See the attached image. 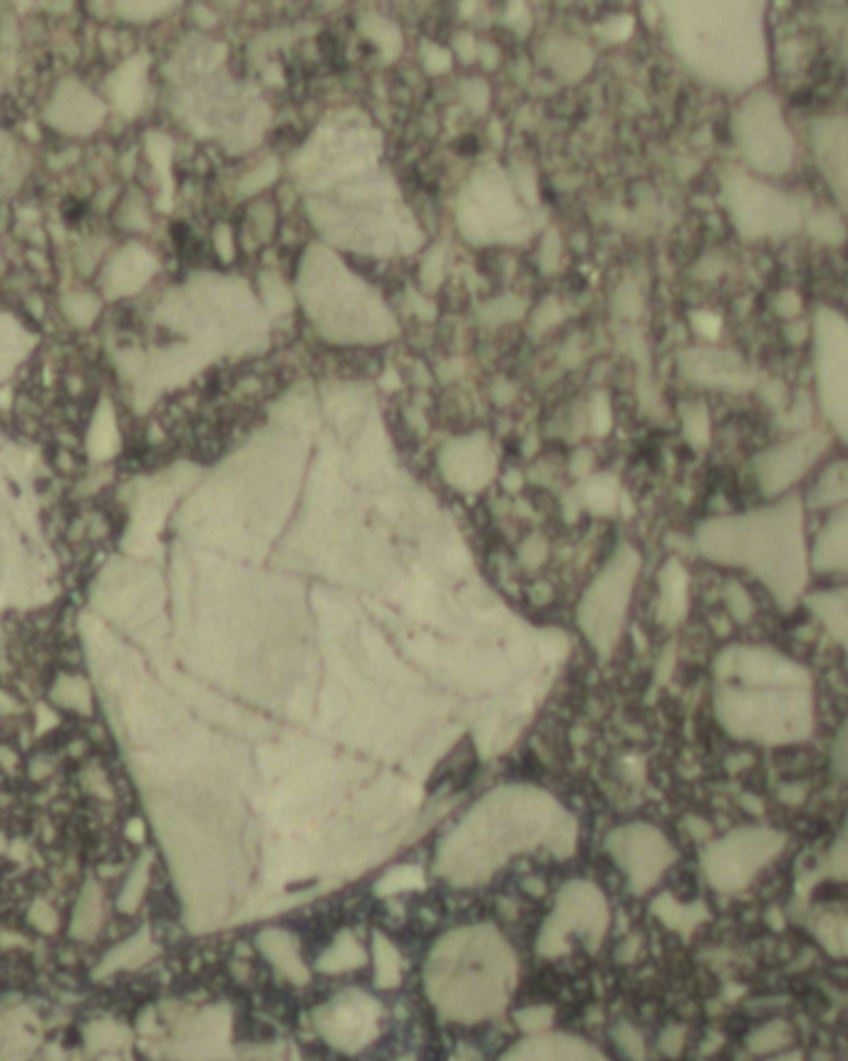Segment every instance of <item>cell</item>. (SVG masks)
I'll return each mask as SVG.
<instances>
[{"label": "cell", "mask_w": 848, "mask_h": 1061, "mask_svg": "<svg viewBox=\"0 0 848 1061\" xmlns=\"http://www.w3.org/2000/svg\"><path fill=\"white\" fill-rule=\"evenodd\" d=\"M149 868H152V853H144V856L134 863L127 881H124L122 885L120 900H117V908H120L122 913L129 915L139 908V903H142V898H144V890H147V883H149Z\"/></svg>", "instance_id": "603a6c76"}, {"label": "cell", "mask_w": 848, "mask_h": 1061, "mask_svg": "<svg viewBox=\"0 0 848 1061\" xmlns=\"http://www.w3.org/2000/svg\"><path fill=\"white\" fill-rule=\"evenodd\" d=\"M680 53L697 75L725 90H752L767 75L764 10L757 3H707L675 10Z\"/></svg>", "instance_id": "3957f363"}, {"label": "cell", "mask_w": 848, "mask_h": 1061, "mask_svg": "<svg viewBox=\"0 0 848 1061\" xmlns=\"http://www.w3.org/2000/svg\"><path fill=\"white\" fill-rule=\"evenodd\" d=\"M50 702L65 712H75L80 717H92L95 712V692L82 675H60L50 687Z\"/></svg>", "instance_id": "ffe728a7"}, {"label": "cell", "mask_w": 848, "mask_h": 1061, "mask_svg": "<svg viewBox=\"0 0 848 1061\" xmlns=\"http://www.w3.org/2000/svg\"><path fill=\"white\" fill-rule=\"evenodd\" d=\"M809 566L816 573H848V504L831 511L811 548Z\"/></svg>", "instance_id": "4fadbf2b"}, {"label": "cell", "mask_w": 848, "mask_h": 1061, "mask_svg": "<svg viewBox=\"0 0 848 1061\" xmlns=\"http://www.w3.org/2000/svg\"><path fill=\"white\" fill-rule=\"evenodd\" d=\"M767 1061H804V1059H801V1054L794 1052V1054H777V1057H772Z\"/></svg>", "instance_id": "d590c367"}, {"label": "cell", "mask_w": 848, "mask_h": 1061, "mask_svg": "<svg viewBox=\"0 0 848 1061\" xmlns=\"http://www.w3.org/2000/svg\"><path fill=\"white\" fill-rule=\"evenodd\" d=\"M787 846V836L777 828L742 826L717 838L702 853V873L720 893L747 888L759 871L769 866Z\"/></svg>", "instance_id": "8992f818"}, {"label": "cell", "mask_w": 848, "mask_h": 1061, "mask_svg": "<svg viewBox=\"0 0 848 1061\" xmlns=\"http://www.w3.org/2000/svg\"><path fill=\"white\" fill-rule=\"evenodd\" d=\"M826 447H829V434L821 429H806V432L794 434L787 442L759 454L754 462V472H757V481L764 494H784L824 457Z\"/></svg>", "instance_id": "30bf717a"}, {"label": "cell", "mask_w": 848, "mask_h": 1061, "mask_svg": "<svg viewBox=\"0 0 848 1061\" xmlns=\"http://www.w3.org/2000/svg\"><path fill=\"white\" fill-rule=\"evenodd\" d=\"M640 556L630 546H623L603 566L596 581L586 590L578 608V623L583 635L601 655H608L618 645L625 625L635 581H638Z\"/></svg>", "instance_id": "277c9868"}, {"label": "cell", "mask_w": 848, "mask_h": 1061, "mask_svg": "<svg viewBox=\"0 0 848 1061\" xmlns=\"http://www.w3.org/2000/svg\"><path fill=\"white\" fill-rule=\"evenodd\" d=\"M102 1061H115V1059H112V1057H110V1059H102Z\"/></svg>", "instance_id": "74e56055"}, {"label": "cell", "mask_w": 848, "mask_h": 1061, "mask_svg": "<svg viewBox=\"0 0 848 1061\" xmlns=\"http://www.w3.org/2000/svg\"><path fill=\"white\" fill-rule=\"evenodd\" d=\"M377 967H380V972H377V980H380V985H395L397 982V965H395V955H392L390 945L387 943H377Z\"/></svg>", "instance_id": "1f68e13d"}, {"label": "cell", "mask_w": 848, "mask_h": 1061, "mask_svg": "<svg viewBox=\"0 0 848 1061\" xmlns=\"http://www.w3.org/2000/svg\"><path fill=\"white\" fill-rule=\"evenodd\" d=\"M105 908H102V888L97 881H87L77 895L75 910H72L70 935L75 940H92L102 928Z\"/></svg>", "instance_id": "e0dca14e"}, {"label": "cell", "mask_w": 848, "mask_h": 1061, "mask_svg": "<svg viewBox=\"0 0 848 1061\" xmlns=\"http://www.w3.org/2000/svg\"><path fill=\"white\" fill-rule=\"evenodd\" d=\"M844 504H848V462H834L811 486L809 506L834 511Z\"/></svg>", "instance_id": "44dd1931"}, {"label": "cell", "mask_w": 848, "mask_h": 1061, "mask_svg": "<svg viewBox=\"0 0 848 1061\" xmlns=\"http://www.w3.org/2000/svg\"><path fill=\"white\" fill-rule=\"evenodd\" d=\"M687 372H690L692 380H700L705 382V385L727 387V390H742L749 382L744 365H739V362L729 355L692 357Z\"/></svg>", "instance_id": "2e32d148"}, {"label": "cell", "mask_w": 848, "mask_h": 1061, "mask_svg": "<svg viewBox=\"0 0 848 1061\" xmlns=\"http://www.w3.org/2000/svg\"><path fill=\"white\" fill-rule=\"evenodd\" d=\"M695 546L707 561L752 573L789 610L809 581V546L799 496L700 524Z\"/></svg>", "instance_id": "7a4b0ae2"}, {"label": "cell", "mask_w": 848, "mask_h": 1061, "mask_svg": "<svg viewBox=\"0 0 848 1061\" xmlns=\"http://www.w3.org/2000/svg\"><path fill=\"white\" fill-rule=\"evenodd\" d=\"M127 1037H129L127 1029L117 1027L115 1022H107V1019H102V1022H92L85 1032L87 1049H90V1054L102 1052V1049H107V1047H117V1044H124L127 1042Z\"/></svg>", "instance_id": "d4e9b609"}, {"label": "cell", "mask_w": 848, "mask_h": 1061, "mask_svg": "<svg viewBox=\"0 0 848 1061\" xmlns=\"http://www.w3.org/2000/svg\"><path fill=\"white\" fill-rule=\"evenodd\" d=\"M608 851L623 868L635 893H643L658 883V878L675 861V848L670 846V841L658 828L648 824H630L610 833Z\"/></svg>", "instance_id": "9c48e42d"}, {"label": "cell", "mask_w": 848, "mask_h": 1061, "mask_svg": "<svg viewBox=\"0 0 848 1061\" xmlns=\"http://www.w3.org/2000/svg\"><path fill=\"white\" fill-rule=\"evenodd\" d=\"M732 137L752 172L779 174L794 164V137L782 107L767 90H752L732 119Z\"/></svg>", "instance_id": "5b68a950"}, {"label": "cell", "mask_w": 848, "mask_h": 1061, "mask_svg": "<svg viewBox=\"0 0 848 1061\" xmlns=\"http://www.w3.org/2000/svg\"><path fill=\"white\" fill-rule=\"evenodd\" d=\"M5 851H8V838H5V833L0 831V856H3Z\"/></svg>", "instance_id": "8d00e7d4"}, {"label": "cell", "mask_w": 848, "mask_h": 1061, "mask_svg": "<svg viewBox=\"0 0 848 1061\" xmlns=\"http://www.w3.org/2000/svg\"><path fill=\"white\" fill-rule=\"evenodd\" d=\"M816 392L831 429L848 444V318L821 308L814 318Z\"/></svg>", "instance_id": "52a82bcc"}, {"label": "cell", "mask_w": 848, "mask_h": 1061, "mask_svg": "<svg viewBox=\"0 0 848 1061\" xmlns=\"http://www.w3.org/2000/svg\"><path fill=\"white\" fill-rule=\"evenodd\" d=\"M826 873H829L831 878H846L848 881V819L844 831H841L834 848H831L829 861H826Z\"/></svg>", "instance_id": "83f0119b"}, {"label": "cell", "mask_w": 848, "mask_h": 1061, "mask_svg": "<svg viewBox=\"0 0 848 1061\" xmlns=\"http://www.w3.org/2000/svg\"><path fill=\"white\" fill-rule=\"evenodd\" d=\"M28 920H30V925L38 930V933H43V935L58 933V925H60L58 910H55L48 900H35L28 910Z\"/></svg>", "instance_id": "4316f807"}, {"label": "cell", "mask_w": 848, "mask_h": 1061, "mask_svg": "<svg viewBox=\"0 0 848 1061\" xmlns=\"http://www.w3.org/2000/svg\"><path fill=\"white\" fill-rule=\"evenodd\" d=\"M682 1044H685V1029L682 1027H670L665 1029L663 1039H660V1049L670 1057H677L682 1052Z\"/></svg>", "instance_id": "836d02e7"}, {"label": "cell", "mask_w": 848, "mask_h": 1061, "mask_svg": "<svg viewBox=\"0 0 848 1061\" xmlns=\"http://www.w3.org/2000/svg\"><path fill=\"white\" fill-rule=\"evenodd\" d=\"M360 960H363L360 947L350 938H345L328 952V957H323V967H328V970H343V967L360 965Z\"/></svg>", "instance_id": "484cf974"}, {"label": "cell", "mask_w": 848, "mask_h": 1061, "mask_svg": "<svg viewBox=\"0 0 848 1061\" xmlns=\"http://www.w3.org/2000/svg\"><path fill=\"white\" fill-rule=\"evenodd\" d=\"M685 424H687V434H690L692 442H697V444L705 442V439H707V432H710V429H707V417H705V412H702V410H695V412L690 414V417L685 419Z\"/></svg>", "instance_id": "d6a6232c"}, {"label": "cell", "mask_w": 848, "mask_h": 1061, "mask_svg": "<svg viewBox=\"0 0 848 1061\" xmlns=\"http://www.w3.org/2000/svg\"><path fill=\"white\" fill-rule=\"evenodd\" d=\"M715 714L744 742L782 747L814 729V682L796 660L764 645H732L715 660Z\"/></svg>", "instance_id": "6da1fadb"}, {"label": "cell", "mask_w": 848, "mask_h": 1061, "mask_svg": "<svg viewBox=\"0 0 848 1061\" xmlns=\"http://www.w3.org/2000/svg\"><path fill=\"white\" fill-rule=\"evenodd\" d=\"M258 943H261L263 952H266V955L271 957L278 967H283L288 975L301 980L303 977L301 965H298V955H296V950H293V943L288 935L278 933V930H268V933H263L261 938H258Z\"/></svg>", "instance_id": "cb8c5ba5"}, {"label": "cell", "mask_w": 848, "mask_h": 1061, "mask_svg": "<svg viewBox=\"0 0 848 1061\" xmlns=\"http://www.w3.org/2000/svg\"><path fill=\"white\" fill-rule=\"evenodd\" d=\"M727 608L737 623H747L754 615L752 598H749V593L739 586V583H729L727 586Z\"/></svg>", "instance_id": "f1b7e54d"}, {"label": "cell", "mask_w": 848, "mask_h": 1061, "mask_svg": "<svg viewBox=\"0 0 848 1061\" xmlns=\"http://www.w3.org/2000/svg\"><path fill=\"white\" fill-rule=\"evenodd\" d=\"M794 1042V1029L784 1019H772L747 1034V1049L757 1057H777Z\"/></svg>", "instance_id": "7402d4cb"}, {"label": "cell", "mask_w": 848, "mask_h": 1061, "mask_svg": "<svg viewBox=\"0 0 848 1061\" xmlns=\"http://www.w3.org/2000/svg\"><path fill=\"white\" fill-rule=\"evenodd\" d=\"M811 147L821 174L848 214V115L816 119L811 124Z\"/></svg>", "instance_id": "7c38bea8"}, {"label": "cell", "mask_w": 848, "mask_h": 1061, "mask_svg": "<svg viewBox=\"0 0 848 1061\" xmlns=\"http://www.w3.org/2000/svg\"><path fill=\"white\" fill-rule=\"evenodd\" d=\"M154 952L157 950H154L152 940H149V930H142V933L124 940L122 945L112 947V950L102 957V962L95 967L92 975H95L97 980H102V977L112 975V972H117V970H132V967L144 965V962H147Z\"/></svg>", "instance_id": "ac0fdd59"}, {"label": "cell", "mask_w": 848, "mask_h": 1061, "mask_svg": "<svg viewBox=\"0 0 848 1061\" xmlns=\"http://www.w3.org/2000/svg\"><path fill=\"white\" fill-rule=\"evenodd\" d=\"M687 613V573L680 563L670 561L660 573V618L675 625Z\"/></svg>", "instance_id": "d6986e66"}, {"label": "cell", "mask_w": 848, "mask_h": 1061, "mask_svg": "<svg viewBox=\"0 0 848 1061\" xmlns=\"http://www.w3.org/2000/svg\"><path fill=\"white\" fill-rule=\"evenodd\" d=\"M15 759H18V757H15V754L10 752V749H3V747H0V762H3V767H5V769H13Z\"/></svg>", "instance_id": "e575fe53"}, {"label": "cell", "mask_w": 848, "mask_h": 1061, "mask_svg": "<svg viewBox=\"0 0 848 1061\" xmlns=\"http://www.w3.org/2000/svg\"><path fill=\"white\" fill-rule=\"evenodd\" d=\"M831 771L836 779H848V719L841 724L834 744H831Z\"/></svg>", "instance_id": "f546056e"}, {"label": "cell", "mask_w": 848, "mask_h": 1061, "mask_svg": "<svg viewBox=\"0 0 848 1061\" xmlns=\"http://www.w3.org/2000/svg\"><path fill=\"white\" fill-rule=\"evenodd\" d=\"M375 1022V1007L372 1000L360 995H350L345 1000H340V1007L333 1009L328 1024H325V1032L333 1039L335 1044H348L358 1042V1039H367L365 1027Z\"/></svg>", "instance_id": "5bb4252c"}, {"label": "cell", "mask_w": 848, "mask_h": 1061, "mask_svg": "<svg viewBox=\"0 0 848 1061\" xmlns=\"http://www.w3.org/2000/svg\"><path fill=\"white\" fill-rule=\"evenodd\" d=\"M725 201L737 231L749 238L784 236L799 229L804 216V206L794 196L744 172H734L727 179Z\"/></svg>", "instance_id": "ba28073f"}, {"label": "cell", "mask_w": 848, "mask_h": 1061, "mask_svg": "<svg viewBox=\"0 0 848 1061\" xmlns=\"http://www.w3.org/2000/svg\"><path fill=\"white\" fill-rule=\"evenodd\" d=\"M806 605H809L811 613L819 618V623L829 630L831 638H834L848 655V588H831L811 593L809 598H806Z\"/></svg>", "instance_id": "9a60e30c"}, {"label": "cell", "mask_w": 848, "mask_h": 1061, "mask_svg": "<svg viewBox=\"0 0 848 1061\" xmlns=\"http://www.w3.org/2000/svg\"><path fill=\"white\" fill-rule=\"evenodd\" d=\"M615 1037L620 1039V1047L625 1049V1054H628L630 1059L633 1061H643L645 1059V1044H643V1037H640L638 1032H635L633 1027H628V1024H623V1027L615 1029Z\"/></svg>", "instance_id": "4dcf8cb0"}, {"label": "cell", "mask_w": 848, "mask_h": 1061, "mask_svg": "<svg viewBox=\"0 0 848 1061\" xmlns=\"http://www.w3.org/2000/svg\"><path fill=\"white\" fill-rule=\"evenodd\" d=\"M606 920V900L593 885H568L556 913L551 915L546 930L541 933V950L551 952L553 945H561L568 935H586V938L598 940L606 930Z\"/></svg>", "instance_id": "8fae6325"}]
</instances>
